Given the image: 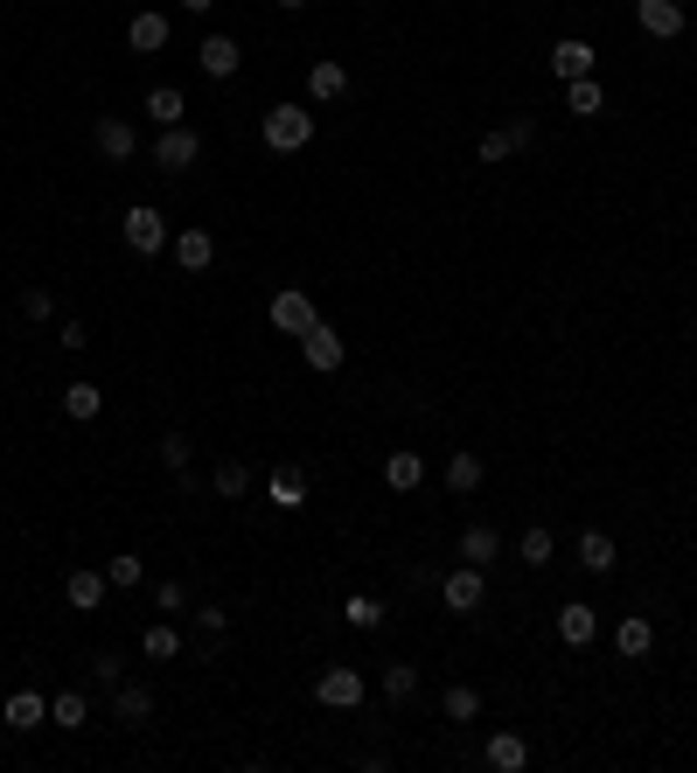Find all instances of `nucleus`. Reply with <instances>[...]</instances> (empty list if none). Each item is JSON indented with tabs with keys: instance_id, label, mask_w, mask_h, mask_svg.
<instances>
[{
	"instance_id": "1",
	"label": "nucleus",
	"mask_w": 697,
	"mask_h": 773,
	"mask_svg": "<svg viewBox=\"0 0 697 773\" xmlns=\"http://www.w3.org/2000/svg\"><path fill=\"white\" fill-rule=\"evenodd\" d=\"M258 133H266V147H272V154H300V147L314 140V112H307V105H272Z\"/></svg>"
},
{
	"instance_id": "2",
	"label": "nucleus",
	"mask_w": 697,
	"mask_h": 773,
	"mask_svg": "<svg viewBox=\"0 0 697 773\" xmlns=\"http://www.w3.org/2000/svg\"><path fill=\"white\" fill-rule=\"evenodd\" d=\"M167 237H175V231H167V216L154 210V202H133V210H126V251H133V258H161Z\"/></svg>"
},
{
	"instance_id": "3",
	"label": "nucleus",
	"mask_w": 697,
	"mask_h": 773,
	"mask_svg": "<svg viewBox=\"0 0 697 773\" xmlns=\"http://www.w3.org/2000/svg\"><path fill=\"white\" fill-rule=\"evenodd\" d=\"M202 161V133H188V126H161V140H154V167L161 175H182V167H196Z\"/></svg>"
},
{
	"instance_id": "4",
	"label": "nucleus",
	"mask_w": 697,
	"mask_h": 773,
	"mask_svg": "<svg viewBox=\"0 0 697 773\" xmlns=\"http://www.w3.org/2000/svg\"><path fill=\"white\" fill-rule=\"evenodd\" d=\"M440 599H446V613H475L481 599H488V578H481V564H454V572L440 578Z\"/></svg>"
},
{
	"instance_id": "5",
	"label": "nucleus",
	"mask_w": 697,
	"mask_h": 773,
	"mask_svg": "<svg viewBox=\"0 0 697 773\" xmlns=\"http://www.w3.org/2000/svg\"><path fill=\"white\" fill-rule=\"evenodd\" d=\"M314 696H322L328 711H356V704H363V669H349V663L322 669V683H314Z\"/></svg>"
},
{
	"instance_id": "6",
	"label": "nucleus",
	"mask_w": 697,
	"mask_h": 773,
	"mask_svg": "<svg viewBox=\"0 0 697 773\" xmlns=\"http://www.w3.org/2000/svg\"><path fill=\"white\" fill-rule=\"evenodd\" d=\"M300 355H307V370H342V355H349V342H342V335H335L328 328V320H314V328L307 335H300Z\"/></svg>"
},
{
	"instance_id": "7",
	"label": "nucleus",
	"mask_w": 697,
	"mask_h": 773,
	"mask_svg": "<svg viewBox=\"0 0 697 773\" xmlns=\"http://www.w3.org/2000/svg\"><path fill=\"white\" fill-rule=\"evenodd\" d=\"M266 314H272V328H279V335H307L314 320H322V314H314V300L300 293V286H287V293H272V307H266Z\"/></svg>"
},
{
	"instance_id": "8",
	"label": "nucleus",
	"mask_w": 697,
	"mask_h": 773,
	"mask_svg": "<svg viewBox=\"0 0 697 773\" xmlns=\"http://www.w3.org/2000/svg\"><path fill=\"white\" fill-rule=\"evenodd\" d=\"M593 63H600V49H593V43H579V35H565V43H551V78H558V84H572V78H593Z\"/></svg>"
},
{
	"instance_id": "9",
	"label": "nucleus",
	"mask_w": 697,
	"mask_h": 773,
	"mask_svg": "<svg viewBox=\"0 0 697 773\" xmlns=\"http://www.w3.org/2000/svg\"><path fill=\"white\" fill-rule=\"evenodd\" d=\"M635 22H642V35L670 43V35H684V0H635Z\"/></svg>"
},
{
	"instance_id": "10",
	"label": "nucleus",
	"mask_w": 697,
	"mask_h": 773,
	"mask_svg": "<svg viewBox=\"0 0 697 773\" xmlns=\"http://www.w3.org/2000/svg\"><path fill=\"white\" fill-rule=\"evenodd\" d=\"M91 147H98L105 161H133V154H140V133H133L126 119H112V112H105V119L91 126Z\"/></svg>"
},
{
	"instance_id": "11",
	"label": "nucleus",
	"mask_w": 697,
	"mask_h": 773,
	"mask_svg": "<svg viewBox=\"0 0 697 773\" xmlns=\"http://www.w3.org/2000/svg\"><path fill=\"white\" fill-rule=\"evenodd\" d=\"M167 251H175L182 272H210L217 266V237L210 231H175V237H167Z\"/></svg>"
},
{
	"instance_id": "12",
	"label": "nucleus",
	"mask_w": 697,
	"mask_h": 773,
	"mask_svg": "<svg viewBox=\"0 0 697 773\" xmlns=\"http://www.w3.org/2000/svg\"><path fill=\"white\" fill-rule=\"evenodd\" d=\"M196 63H202V78H237V63H244V56H237V35H202V49H196Z\"/></svg>"
},
{
	"instance_id": "13",
	"label": "nucleus",
	"mask_w": 697,
	"mask_h": 773,
	"mask_svg": "<svg viewBox=\"0 0 697 773\" xmlns=\"http://www.w3.org/2000/svg\"><path fill=\"white\" fill-rule=\"evenodd\" d=\"M614 648H620V663H642V655L655 648V620H649V613H620Z\"/></svg>"
},
{
	"instance_id": "14",
	"label": "nucleus",
	"mask_w": 697,
	"mask_h": 773,
	"mask_svg": "<svg viewBox=\"0 0 697 773\" xmlns=\"http://www.w3.org/2000/svg\"><path fill=\"white\" fill-rule=\"evenodd\" d=\"M112 718H119V725H147V718H154V690L119 676V683H112Z\"/></svg>"
},
{
	"instance_id": "15",
	"label": "nucleus",
	"mask_w": 697,
	"mask_h": 773,
	"mask_svg": "<svg viewBox=\"0 0 697 773\" xmlns=\"http://www.w3.org/2000/svg\"><path fill=\"white\" fill-rule=\"evenodd\" d=\"M593 634H600V613L586 607V599H565V607H558V641H565V648H586Z\"/></svg>"
},
{
	"instance_id": "16",
	"label": "nucleus",
	"mask_w": 697,
	"mask_h": 773,
	"mask_svg": "<svg viewBox=\"0 0 697 773\" xmlns=\"http://www.w3.org/2000/svg\"><path fill=\"white\" fill-rule=\"evenodd\" d=\"M481 760L496 766V773H523V766H531V746H523V731H488Z\"/></svg>"
},
{
	"instance_id": "17",
	"label": "nucleus",
	"mask_w": 697,
	"mask_h": 773,
	"mask_svg": "<svg viewBox=\"0 0 697 773\" xmlns=\"http://www.w3.org/2000/svg\"><path fill=\"white\" fill-rule=\"evenodd\" d=\"M307 98H314V105H335V98H349V63H335V56H322V63L307 70Z\"/></svg>"
},
{
	"instance_id": "18",
	"label": "nucleus",
	"mask_w": 697,
	"mask_h": 773,
	"mask_svg": "<svg viewBox=\"0 0 697 773\" xmlns=\"http://www.w3.org/2000/svg\"><path fill=\"white\" fill-rule=\"evenodd\" d=\"M496 558H502V530H496V523H467V530H461V564H481V572H488Z\"/></svg>"
},
{
	"instance_id": "19",
	"label": "nucleus",
	"mask_w": 697,
	"mask_h": 773,
	"mask_svg": "<svg viewBox=\"0 0 697 773\" xmlns=\"http://www.w3.org/2000/svg\"><path fill=\"white\" fill-rule=\"evenodd\" d=\"M0 718H8L14 731H35V725H49V696L43 690H14L8 704H0Z\"/></svg>"
},
{
	"instance_id": "20",
	"label": "nucleus",
	"mask_w": 697,
	"mask_h": 773,
	"mask_svg": "<svg viewBox=\"0 0 697 773\" xmlns=\"http://www.w3.org/2000/svg\"><path fill=\"white\" fill-rule=\"evenodd\" d=\"M126 43H133L140 56H154V49H167V14H161V8H140L133 22H126Z\"/></svg>"
},
{
	"instance_id": "21",
	"label": "nucleus",
	"mask_w": 697,
	"mask_h": 773,
	"mask_svg": "<svg viewBox=\"0 0 697 773\" xmlns=\"http://www.w3.org/2000/svg\"><path fill=\"white\" fill-rule=\"evenodd\" d=\"M105 586H112L105 572H70V578H63V599H70L78 613H98V607H105Z\"/></svg>"
},
{
	"instance_id": "22",
	"label": "nucleus",
	"mask_w": 697,
	"mask_h": 773,
	"mask_svg": "<svg viewBox=\"0 0 697 773\" xmlns=\"http://www.w3.org/2000/svg\"><path fill=\"white\" fill-rule=\"evenodd\" d=\"M481 481H488L481 454H467V446H454V460H446V488H454V495H475Z\"/></svg>"
},
{
	"instance_id": "23",
	"label": "nucleus",
	"mask_w": 697,
	"mask_h": 773,
	"mask_svg": "<svg viewBox=\"0 0 697 773\" xmlns=\"http://www.w3.org/2000/svg\"><path fill=\"white\" fill-rule=\"evenodd\" d=\"M579 564H586L593 578H607L614 564H620V551H614V537H607V530H586V537H579Z\"/></svg>"
},
{
	"instance_id": "24",
	"label": "nucleus",
	"mask_w": 697,
	"mask_h": 773,
	"mask_svg": "<svg viewBox=\"0 0 697 773\" xmlns=\"http://www.w3.org/2000/svg\"><path fill=\"white\" fill-rule=\"evenodd\" d=\"M384 481L398 488V495H411V488H426V460L411 454V446H398V454L384 460Z\"/></svg>"
},
{
	"instance_id": "25",
	"label": "nucleus",
	"mask_w": 697,
	"mask_h": 773,
	"mask_svg": "<svg viewBox=\"0 0 697 773\" xmlns=\"http://www.w3.org/2000/svg\"><path fill=\"white\" fill-rule=\"evenodd\" d=\"M140 655H147V663H175V655H182V628H175V620H154V628L140 634Z\"/></svg>"
},
{
	"instance_id": "26",
	"label": "nucleus",
	"mask_w": 697,
	"mask_h": 773,
	"mask_svg": "<svg viewBox=\"0 0 697 773\" xmlns=\"http://www.w3.org/2000/svg\"><path fill=\"white\" fill-rule=\"evenodd\" d=\"M565 112H572V119H600V112H607V91L593 78H572L565 84Z\"/></svg>"
},
{
	"instance_id": "27",
	"label": "nucleus",
	"mask_w": 697,
	"mask_h": 773,
	"mask_svg": "<svg viewBox=\"0 0 697 773\" xmlns=\"http://www.w3.org/2000/svg\"><path fill=\"white\" fill-rule=\"evenodd\" d=\"M98 411H105V390H98V384H70V390H63V419H70V425H91Z\"/></svg>"
},
{
	"instance_id": "28",
	"label": "nucleus",
	"mask_w": 697,
	"mask_h": 773,
	"mask_svg": "<svg viewBox=\"0 0 697 773\" xmlns=\"http://www.w3.org/2000/svg\"><path fill=\"white\" fill-rule=\"evenodd\" d=\"M266 495H272V508H307V475H300V467H279L266 481Z\"/></svg>"
},
{
	"instance_id": "29",
	"label": "nucleus",
	"mask_w": 697,
	"mask_h": 773,
	"mask_svg": "<svg viewBox=\"0 0 697 773\" xmlns=\"http://www.w3.org/2000/svg\"><path fill=\"white\" fill-rule=\"evenodd\" d=\"M440 711H446L454 725H475V718H481V690H475V683H446Z\"/></svg>"
},
{
	"instance_id": "30",
	"label": "nucleus",
	"mask_w": 697,
	"mask_h": 773,
	"mask_svg": "<svg viewBox=\"0 0 697 773\" xmlns=\"http://www.w3.org/2000/svg\"><path fill=\"white\" fill-rule=\"evenodd\" d=\"M84 718H91V696H84V690H63V696H49V725L78 731Z\"/></svg>"
},
{
	"instance_id": "31",
	"label": "nucleus",
	"mask_w": 697,
	"mask_h": 773,
	"mask_svg": "<svg viewBox=\"0 0 697 773\" xmlns=\"http://www.w3.org/2000/svg\"><path fill=\"white\" fill-rule=\"evenodd\" d=\"M182 91L175 84H154V91H147V119H154V126H182Z\"/></svg>"
},
{
	"instance_id": "32",
	"label": "nucleus",
	"mask_w": 697,
	"mask_h": 773,
	"mask_svg": "<svg viewBox=\"0 0 697 773\" xmlns=\"http://www.w3.org/2000/svg\"><path fill=\"white\" fill-rule=\"evenodd\" d=\"M349 628H363V634H376V628H384V599H370V593H349Z\"/></svg>"
},
{
	"instance_id": "33",
	"label": "nucleus",
	"mask_w": 697,
	"mask_h": 773,
	"mask_svg": "<svg viewBox=\"0 0 697 773\" xmlns=\"http://www.w3.org/2000/svg\"><path fill=\"white\" fill-rule=\"evenodd\" d=\"M516 558H523V564H551V558H558V537H551V530H544V523H537V530H523Z\"/></svg>"
},
{
	"instance_id": "34",
	"label": "nucleus",
	"mask_w": 697,
	"mask_h": 773,
	"mask_svg": "<svg viewBox=\"0 0 697 773\" xmlns=\"http://www.w3.org/2000/svg\"><path fill=\"white\" fill-rule=\"evenodd\" d=\"M210 488H217L223 502H244V488H252V475H244V460H223L217 475H210Z\"/></svg>"
},
{
	"instance_id": "35",
	"label": "nucleus",
	"mask_w": 697,
	"mask_h": 773,
	"mask_svg": "<svg viewBox=\"0 0 697 773\" xmlns=\"http://www.w3.org/2000/svg\"><path fill=\"white\" fill-rule=\"evenodd\" d=\"M411 690H419V669H411V663H391V669H384V696H391V704H405Z\"/></svg>"
},
{
	"instance_id": "36",
	"label": "nucleus",
	"mask_w": 697,
	"mask_h": 773,
	"mask_svg": "<svg viewBox=\"0 0 697 773\" xmlns=\"http://www.w3.org/2000/svg\"><path fill=\"white\" fill-rule=\"evenodd\" d=\"M188 454H196V446H188L182 432H167V440H161V467H167V475H188Z\"/></svg>"
},
{
	"instance_id": "37",
	"label": "nucleus",
	"mask_w": 697,
	"mask_h": 773,
	"mask_svg": "<svg viewBox=\"0 0 697 773\" xmlns=\"http://www.w3.org/2000/svg\"><path fill=\"white\" fill-rule=\"evenodd\" d=\"M105 578H112V586H126V593H133L140 578H147V564H140V558H112V564H105Z\"/></svg>"
},
{
	"instance_id": "38",
	"label": "nucleus",
	"mask_w": 697,
	"mask_h": 773,
	"mask_svg": "<svg viewBox=\"0 0 697 773\" xmlns=\"http://www.w3.org/2000/svg\"><path fill=\"white\" fill-rule=\"evenodd\" d=\"M91 676H98V683L112 690V683H119V676H126V655H112V648H98V655H91Z\"/></svg>"
},
{
	"instance_id": "39",
	"label": "nucleus",
	"mask_w": 697,
	"mask_h": 773,
	"mask_svg": "<svg viewBox=\"0 0 697 773\" xmlns=\"http://www.w3.org/2000/svg\"><path fill=\"white\" fill-rule=\"evenodd\" d=\"M154 607H161V613H188V593H182V578H161V586H154Z\"/></svg>"
},
{
	"instance_id": "40",
	"label": "nucleus",
	"mask_w": 697,
	"mask_h": 773,
	"mask_svg": "<svg viewBox=\"0 0 697 773\" xmlns=\"http://www.w3.org/2000/svg\"><path fill=\"white\" fill-rule=\"evenodd\" d=\"M196 628H202V641H223V628H231V613H223V607H196Z\"/></svg>"
},
{
	"instance_id": "41",
	"label": "nucleus",
	"mask_w": 697,
	"mask_h": 773,
	"mask_svg": "<svg viewBox=\"0 0 697 773\" xmlns=\"http://www.w3.org/2000/svg\"><path fill=\"white\" fill-rule=\"evenodd\" d=\"M475 154H481L488 167H496V161H510L516 147H510V133H481V147H475Z\"/></svg>"
},
{
	"instance_id": "42",
	"label": "nucleus",
	"mask_w": 697,
	"mask_h": 773,
	"mask_svg": "<svg viewBox=\"0 0 697 773\" xmlns=\"http://www.w3.org/2000/svg\"><path fill=\"white\" fill-rule=\"evenodd\" d=\"M22 314H28V320H49V314H56V300H49L43 286H28V293H22Z\"/></svg>"
},
{
	"instance_id": "43",
	"label": "nucleus",
	"mask_w": 697,
	"mask_h": 773,
	"mask_svg": "<svg viewBox=\"0 0 697 773\" xmlns=\"http://www.w3.org/2000/svg\"><path fill=\"white\" fill-rule=\"evenodd\" d=\"M56 342H63L70 355H78V349L91 342V328H84V320H63V328H56Z\"/></svg>"
},
{
	"instance_id": "44",
	"label": "nucleus",
	"mask_w": 697,
	"mask_h": 773,
	"mask_svg": "<svg viewBox=\"0 0 697 773\" xmlns=\"http://www.w3.org/2000/svg\"><path fill=\"white\" fill-rule=\"evenodd\" d=\"M502 133H510V147H516V154H523V147L537 140V126H531V119H516V126H502Z\"/></svg>"
},
{
	"instance_id": "45",
	"label": "nucleus",
	"mask_w": 697,
	"mask_h": 773,
	"mask_svg": "<svg viewBox=\"0 0 697 773\" xmlns=\"http://www.w3.org/2000/svg\"><path fill=\"white\" fill-rule=\"evenodd\" d=\"M217 8V0H182V14H210Z\"/></svg>"
},
{
	"instance_id": "46",
	"label": "nucleus",
	"mask_w": 697,
	"mask_h": 773,
	"mask_svg": "<svg viewBox=\"0 0 697 773\" xmlns=\"http://www.w3.org/2000/svg\"><path fill=\"white\" fill-rule=\"evenodd\" d=\"M279 8H287V14H300V8H307V0H279Z\"/></svg>"
}]
</instances>
